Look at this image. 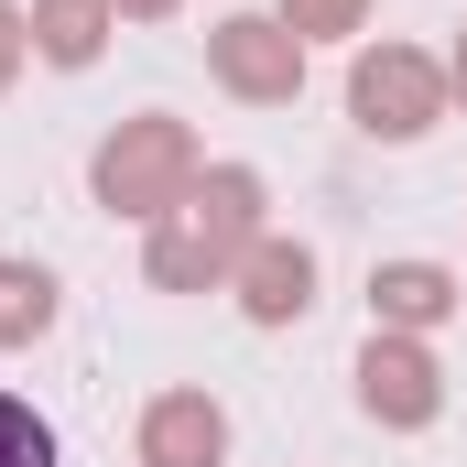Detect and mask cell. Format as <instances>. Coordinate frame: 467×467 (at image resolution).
<instances>
[{"instance_id": "6da1fadb", "label": "cell", "mask_w": 467, "mask_h": 467, "mask_svg": "<svg viewBox=\"0 0 467 467\" xmlns=\"http://www.w3.org/2000/svg\"><path fill=\"white\" fill-rule=\"evenodd\" d=\"M0 467H55L44 413H33V402H11V391H0Z\"/></svg>"}]
</instances>
